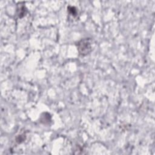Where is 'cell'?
<instances>
[{
	"instance_id": "cell-1",
	"label": "cell",
	"mask_w": 155,
	"mask_h": 155,
	"mask_svg": "<svg viewBox=\"0 0 155 155\" xmlns=\"http://www.w3.org/2000/svg\"><path fill=\"white\" fill-rule=\"evenodd\" d=\"M91 40L89 38H86L81 40L78 44V48L79 53L82 55H86L88 54L91 50Z\"/></svg>"
}]
</instances>
